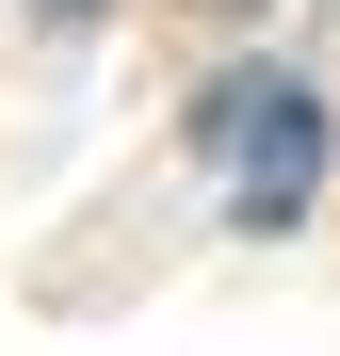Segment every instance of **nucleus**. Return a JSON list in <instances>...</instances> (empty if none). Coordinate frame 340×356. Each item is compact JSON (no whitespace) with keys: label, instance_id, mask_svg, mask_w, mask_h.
<instances>
[{"label":"nucleus","instance_id":"nucleus-3","mask_svg":"<svg viewBox=\"0 0 340 356\" xmlns=\"http://www.w3.org/2000/svg\"><path fill=\"white\" fill-rule=\"evenodd\" d=\"M195 17H259V0H195Z\"/></svg>","mask_w":340,"mask_h":356},{"label":"nucleus","instance_id":"nucleus-1","mask_svg":"<svg viewBox=\"0 0 340 356\" xmlns=\"http://www.w3.org/2000/svg\"><path fill=\"white\" fill-rule=\"evenodd\" d=\"M179 146L227 178V227L243 243H275V227L324 211V162H340V113L308 65H275V49H227V65L179 97Z\"/></svg>","mask_w":340,"mask_h":356},{"label":"nucleus","instance_id":"nucleus-2","mask_svg":"<svg viewBox=\"0 0 340 356\" xmlns=\"http://www.w3.org/2000/svg\"><path fill=\"white\" fill-rule=\"evenodd\" d=\"M113 17V0H33V33H97Z\"/></svg>","mask_w":340,"mask_h":356}]
</instances>
